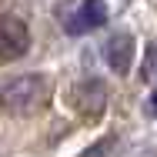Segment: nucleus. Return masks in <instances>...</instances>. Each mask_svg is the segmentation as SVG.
<instances>
[{
    "label": "nucleus",
    "mask_w": 157,
    "mask_h": 157,
    "mask_svg": "<svg viewBox=\"0 0 157 157\" xmlns=\"http://www.w3.org/2000/svg\"><path fill=\"white\" fill-rule=\"evenodd\" d=\"M47 104V80L40 74H24V77H13L0 87V107L7 114H17V117H27L37 114L40 107Z\"/></svg>",
    "instance_id": "obj_1"
},
{
    "label": "nucleus",
    "mask_w": 157,
    "mask_h": 157,
    "mask_svg": "<svg viewBox=\"0 0 157 157\" xmlns=\"http://www.w3.org/2000/svg\"><path fill=\"white\" fill-rule=\"evenodd\" d=\"M30 50V30L20 17H0V60H17Z\"/></svg>",
    "instance_id": "obj_2"
},
{
    "label": "nucleus",
    "mask_w": 157,
    "mask_h": 157,
    "mask_svg": "<svg viewBox=\"0 0 157 157\" xmlns=\"http://www.w3.org/2000/svg\"><path fill=\"white\" fill-rule=\"evenodd\" d=\"M107 24V3L104 0H80V7L63 20L67 33H90Z\"/></svg>",
    "instance_id": "obj_3"
},
{
    "label": "nucleus",
    "mask_w": 157,
    "mask_h": 157,
    "mask_svg": "<svg viewBox=\"0 0 157 157\" xmlns=\"http://www.w3.org/2000/svg\"><path fill=\"white\" fill-rule=\"evenodd\" d=\"M74 104H77V110L87 114V117L104 114V107H107V84L97 80V77L80 80V84L74 87Z\"/></svg>",
    "instance_id": "obj_4"
},
{
    "label": "nucleus",
    "mask_w": 157,
    "mask_h": 157,
    "mask_svg": "<svg viewBox=\"0 0 157 157\" xmlns=\"http://www.w3.org/2000/svg\"><path fill=\"white\" fill-rule=\"evenodd\" d=\"M104 60L110 63L117 74H127L130 70V60H134V37L130 33H114L104 44Z\"/></svg>",
    "instance_id": "obj_5"
},
{
    "label": "nucleus",
    "mask_w": 157,
    "mask_h": 157,
    "mask_svg": "<svg viewBox=\"0 0 157 157\" xmlns=\"http://www.w3.org/2000/svg\"><path fill=\"white\" fill-rule=\"evenodd\" d=\"M114 147H117V137H114V134H107V137H100L97 144H90L80 157H114Z\"/></svg>",
    "instance_id": "obj_6"
},
{
    "label": "nucleus",
    "mask_w": 157,
    "mask_h": 157,
    "mask_svg": "<svg viewBox=\"0 0 157 157\" xmlns=\"http://www.w3.org/2000/svg\"><path fill=\"white\" fill-rule=\"evenodd\" d=\"M154 74H157V44L151 47V50H147V63H144V77L151 80Z\"/></svg>",
    "instance_id": "obj_7"
},
{
    "label": "nucleus",
    "mask_w": 157,
    "mask_h": 157,
    "mask_svg": "<svg viewBox=\"0 0 157 157\" xmlns=\"http://www.w3.org/2000/svg\"><path fill=\"white\" fill-rule=\"evenodd\" d=\"M144 114H147V117H157V90H154V97L144 104Z\"/></svg>",
    "instance_id": "obj_8"
}]
</instances>
